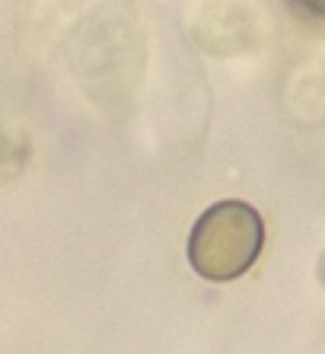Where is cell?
Wrapping results in <instances>:
<instances>
[{
  "instance_id": "cell-2",
  "label": "cell",
  "mask_w": 325,
  "mask_h": 354,
  "mask_svg": "<svg viewBox=\"0 0 325 354\" xmlns=\"http://www.w3.org/2000/svg\"><path fill=\"white\" fill-rule=\"evenodd\" d=\"M300 10L313 13V17H325V0H293Z\"/></svg>"
},
{
  "instance_id": "cell-1",
  "label": "cell",
  "mask_w": 325,
  "mask_h": 354,
  "mask_svg": "<svg viewBox=\"0 0 325 354\" xmlns=\"http://www.w3.org/2000/svg\"><path fill=\"white\" fill-rule=\"evenodd\" d=\"M265 246V223L245 201H217L204 211L188 236V262L198 278L227 284L243 278Z\"/></svg>"
}]
</instances>
